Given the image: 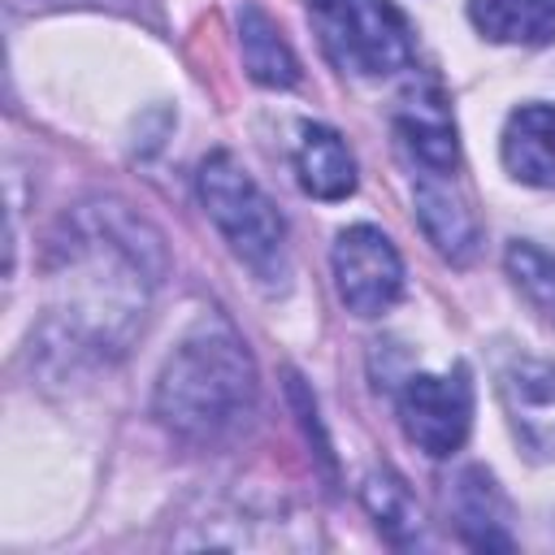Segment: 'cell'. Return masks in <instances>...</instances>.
<instances>
[{"label":"cell","mask_w":555,"mask_h":555,"mask_svg":"<svg viewBox=\"0 0 555 555\" xmlns=\"http://www.w3.org/2000/svg\"><path fill=\"white\" fill-rule=\"evenodd\" d=\"M256 412V364L243 338L212 321L178 343L156 382V416L182 442L217 447Z\"/></svg>","instance_id":"cell-1"},{"label":"cell","mask_w":555,"mask_h":555,"mask_svg":"<svg viewBox=\"0 0 555 555\" xmlns=\"http://www.w3.org/2000/svg\"><path fill=\"white\" fill-rule=\"evenodd\" d=\"M199 204L208 208L212 225L225 234L234 256L264 282L282 278L286 264V225L273 199L256 186V178L230 152H212L199 165Z\"/></svg>","instance_id":"cell-2"},{"label":"cell","mask_w":555,"mask_h":555,"mask_svg":"<svg viewBox=\"0 0 555 555\" xmlns=\"http://www.w3.org/2000/svg\"><path fill=\"white\" fill-rule=\"evenodd\" d=\"M325 56L360 78H386L412 65V26L395 0H308Z\"/></svg>","instance_id":"cell-3"},{"label":"cell","mask_w":555,"mask_h":555,"mask_svg":"<svg viewBox=\"0 0 555 555\" xmlns=\"http://www.w3.org/2000/svg\"><path fill=\"white\" fill-rule=\"evenodd\" d=\"M399 425L429 460H447L464 447L473 425V382L455 373H416L399 390Z\"/></svg>","instance_id":"cell-4"},{"label":"cell","mask_w":555,"mask_h":555,"mask_svg":"<svg viewBox=\"0 0 555 555\" xmlns=\"http://www.w3.org/2000/svg\"><path fill=\"white\" fill-rule=\"evenodd\" d=\"M334 286L356 317H382L403 295V260L373 225H351L334 243Z\"/></svg>","instance_id":"cell-5"},{"label":"cell","mask_w":555,"mask_h":555,"mask_svg":"<svg viewBox=\"0 0 555 555\" xmlns=\"http://www.w3.org/2000/svg\"><path fill=\"white\" fill-rule=\"evenodd\" d=\"M412 199H416V217H421L425 238L451 264L473 260L481 230H477V212H473V204L464 195L460 169H425V173H412Z\"/></svg>","instance_id":"cell-6"},{"label":"cell","mask_w":555,"mask_h":555,"mask_svg":"<svg viewBox=\"0 0 555 555\" xmlns=\"http://www.w3.org/2000/svg\"><path fill=\"white\" fill-rule=\"evenodd\" d=\"M503 408L520 442L538 455H555V364L520 360L503 373Z\"/></svg>","instance_id":"cell-7"},{"label":"cell","mask_w":555,"mask_h":555,"mask_svg":"<svg viewBox=\"0 0 555 555\" xmlns=\"http://www.w3.org/2000/svg\"><path fill=\"white\" fill-rule=\"evenodd\" d=\"M451 520L460 529V538L477 551H512V507L503 499V490L494 486V477L486 468H464L451 486Z\"/></svg>","instance_id":"cell-8"},{"label":"cell","mask_w":555,"mask_h":555,"mask_svg":"<svg viewBox=\"0 0 555 555\" xmlns=\"http://www.w3.org/2000/svg\"><path fill=\"white\" fill-rule=\"evenodd\" d=\"M503 165L512 178L555 191V104H525L507 117Z\"/></svg>","instance_id":"cell-9"},{"label":"cell","mask_w":555,"mask_h":555,"mask_svg":"<svg viewBox=\"0 0 555 555\" xmlns=\"http://www.w3.org/2000/svg\"><path fill=\"white\" fill-rule=\"evenodd\" d=\"M295 169H299V186L317 199H343L356 191V156L343 143V134L330 126H304L295 147Z\"/></svg>","instance_id":"cell-10"},{"label":"cell","mask_w":555,"mask_h":555,"mask_svg":"<svg viewBox=\"0 0 555 555\" xmlns=\"http://www.w3.org/2000/svg\"><path fill=\"white\" fill-rule=\"evenodd\" d=\"M468 17L494 43L542 48L555 39V0H468Z\"/></svg>","instance_id":"cell-11"},{"label":"cell","mask_w":555,"mask_h":555,"mask_svg":"<svg viewBox=\"0 0 555 555\" xmlns=\"http://www.w3.org/2000/svg\"><path fill=\"white\" fill-rule=\"evenodd\" d=\"M238 43H243V65L260 87H295L299 82V61L291 43L278 35V26L256 9L243 4L238 13Z\"/></svg>","instance_id":"cell-12"},{"label":"cell","mask_w":555,"mask_h":555,"mask_svg":"<svg viewBox=\"0 0 555 555\" xmlns=\"http://www.w3.org/2000/svg\"><path fill=\"white\" fill-rule=\"evenodd\" d=\"M364 503H369V512L377 516V529L395 542V546H412L416 538H421V529H425V520H421V507H416V499H412V490L395 477V473H369L364 477Z\"/></svg>","instance_id":"cell-13"},{"label":"cell","mask_w":555,"mask_h":555,"mask_svg":"<svg viewBox=\"0 0 555 555\" xmlns=\"http://www.w3.org/2000/svg\"><path fill=\"white\" fill-rule=\"evenodd\" d=\"M507 273L520 286V295L555 325V260L538 251L533 243H512L507 247Z\"/></svg>","instance_id":"cell-14"}]
</instances>
